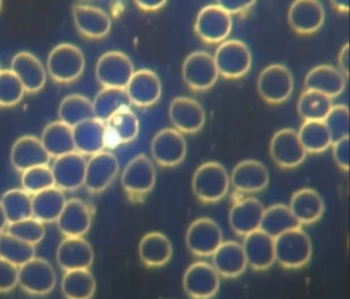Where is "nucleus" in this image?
Here are the masks:
<instances>
[{
    "instance_id": "obj_32",
    "label": "nucleus",
    "mask_w": 350,
    "mask_h": 299,
    "mask_svg": "<svg viewBox=\"0 0 350 299\" xmlns=\"http://www.w3.org/2000/svg\"><path fill=\"white\" fill-rule=\"evenodd\" d=\"M288 208L300 224H310L323 216L325 204L317 190L302 188L293 194Z\"/></svg>"
},
{
    "instance_id": "obj_39",
    "label": "nucleus",
    "mask_w": 350,
    "mask_h": 299,
    "mask_svg": "<svg viewBox=\"0 0 350 299\" xmlns=\"http://www.w3.org/2000/svg\"><path fill=\"white\" fill-rule=\"evenodd\" d=\"M62 292L66 299H92L96 280L89 270H69L62 278Z\"/></svg>"
},
{
    "instance_id": "obj_37",
    "label": "nucleus",
    "mask_w": 350,
    "mask_h": 299,
    "mask_svg": "<svg viewBox=\"0 0 350 299\" xmlns=\"http://www.w3.org/2000/svg\"><path fill=\"white\" fill-rule=\"evenodd\" d=\"M92 104L95 118L106 122L122 108H130L131 101L126 89L104 88L97 94Z\"/></svg>"
},
{
    "instance_id": "obj_42",
    "label": "nucleus",
    "mask_w": 350,
    "mask_h": 299,
    "mask_svg": "<svg viewBox=\"0 0 350 299\" xmlns=\"http://www.w3.org/2000/svg\"><path fill=\"white\" fill-rule=\"evenodd\" d=\"M0 257L20 268L36 257V246L21 241L9 233H0Z\"/></svg>"
},
{
    "instance_id": "obj_47",
    "label": "nucleus",
    "mask_w": 350,
    "mask_h": 299,
    "mask_svg": "<svg viewBox=\"0 0 350 299\" xmlns=\"http://www.w3.org/2000/svg\"><path fill=\"white\" fill-rule=\"evenodd\" d=\"M323 122L329 131L332 143L349 137V110L347 106L342 104L333 105Z\"/></svg>"
},
{
    "instance_id": "obj_3",
    "label": "nucleus",
    "mask_w": 350,
    "mask_h": 299,
    "mask_svg": "<svg viewBox=\"0 0 350 299\" xmlns=\"http://www.w3.org/2000/svg\"><path fill=\"white\" fill-rule=\"evenodd\" d=\"M48 71L57 83L77 81L85 70V59L75 44H61L53 49L48 57Z\"/></svg>"
},
{
    "instance_id": "obj_16",
    "label": "nucleus",
    "mask_w": 350,
    "mask_h": 299,
    "mask_svg": "<svg viewBox=\"0 0 350 299\" xmlns=\"http://www.w3.org/2000/svg\"><path fill=\"white\" fill-rule=\"evenodd\" d=\"M85 157L77 151L57 157L51 168L55 186L63 192L79 190L85 183Z\"/></svg>"
},
{
    "instance_id": "obj_30",
    "label": "nucleus",
    "mask_w": 350,
    "mask_h": 299,
    "mask_svg": "<svg viewBox=\"0 0 350 299\" xmlns=\"http://www.w3.org/2000/svg\"><path fill=\"white\" fill-rule=\"evenodd\" d=\"M75 151L81 155H94L105 148V122L97 118L85 120L72 128Z\"/></svg>"
},
{
    "instance_id": "obj_25",
    "label": "nucleus",
    "mask_w": 350,
    "mask_h": 299,
    "mask_svg": "<svg viewBox=\"0 0 350 299\" xmlns=\"http://www.w3.org/2000/svg\"><path fill=\"white\" fill-rule=\"evenodd\" d=\"M140 130L138 118L131 108H122L105 122V146L114 148L135 140Z\"/></svg>"
},
{
    "instance_id": "obj_11",
    "label": "nucleus",
    "mask_w": 350,
    "mask_h": 299,
    "mask_svg": "<svg viewBox=\"0 0 350 299\" xmlns=\"http://www.w3.org/2000/svg\"><path fill=\"white\" fill-rule=\"evenodd\" d=\"M185 292L193 299H208L218 292L220 276L212 264L198 261L186 270L183 276Z\"/></svg>"
},
{
    "instance_id": "obj_28",
    "label": "nucleus",
    "mask_w": 350,
    "mask_h": 299,
    "mask_svg": "<svg viewBox=\"0 0 350 299\" xmlns=\"http://www.w3.org/2000/svg\"><path fill=\"white\" fill-rule=\"evenodd\" d=\"M57 223L65 237H83L91 229V211L83 200L70 198L66 200Z\"/></svg>"
},
{
    "instance_id": "obj_35",
    "label": "nucleus",
    "mask_w": 350,
    "mask_h": 299,
    "mask_svg": "<svg viewBox=\"0 0 350 299\" xmlns=\"http://www.w3.org/2000/svg\"><path fill=\"white\" fill-rule=\"evenodd\" d=\"M40 141L49 155L55 159L75 151L72 128L62 122L49 124L42 131Z\"/></svg>"
},
{
    "instance_id": "obj_48",
    "label": "nucleus",
    "mask_w": 350,
    "mask_h": 299,
    "mask_svg": "<svg viewBox=\"0 0 350 299\" xmlns=\"http://www.w3.org/2000/svg\"><path fill=\"white\" fill-rule=\"evenodd\" d=\"M19 278V268L0 257V293L16 288Z\"/></svg>"
},
{
    "instance_id": "obj_54",
    "label": "nucleus",
    "mask_w": 350,
    "mask_h": 299,
    "mask_svg": "<svg viewBox=\"0 0 350 299\" xmlns=\"http://www.w3.org/2000/svg\"><path fill=\"white\" fill-rule=\"evenodd\" d=\"M334 8L339 10L340 12H348L349 10V1H333Z\"/></svg>"
},
{
    "instance_id": "obj_14",
    "label": "nucleus",
    "mask_w": 350,
    "mask_h": 299,
    "mask_svg": "<svg viewBox=\"0 0 350 299\" xmlns=\"http://www.w3.org/2000/svg\"><path fill=\"white\" fill-rule=\"evenodd\" d=\"M120 171L118 157L109 151L92 155L85 166V183L89 192H101L112 183Z\"/></svg>"
},
{
    "instance_id": "obj_9",
    "label": "nucleus",
    "mask_w": 350,
    "mask_h": 299,
    "mask_svg": "<svg viewBox=\"0 0 350 299\" xmlns=\"http://www.w3.org/2000/svg\"><path fill=\"white\" fill-rule=\"evenodd\" d=\"M232 29V19L218 5L204 8L198 13L194 30L200 40L208 44H218L226 40Z\"/></svg>"
},
{
    "instance_id": "obj_4",
    "label": "nucleus",
    "mask_w": 350,
    "mask_h": 299,
    "mask_svg": "<svg viewBox=\"0 0 350 299\" xmlns=\"http://www.w3.org/2000/svg\"><path fill=\"white\" fill-rule=\"evenodd\" d=\"M219 75L226 79H239L249 73L252 66V53L245 42L226 40L217 49L214 56Z\"/></svg>"
},
{
    "instance_id": "obj_38",
    "label": "nucleus",
    "mask_w": 350,
    "mask_h": 299,
    "mask_svg": "<svg viewBox=\"0 0 350 299\" xmlns=\"http://www.w3.org/2000/svg\"><path fill=\"white\" fill-rule=\"evenodd\" d=\"M58 114L60 122L71 128L85 120L95 118L91 100L79 94L65 97L59 106Z\"/></svg>"
},
{
    "instance_id": "obj_24",
    "label": "nucleus",
    "mask_w": 350,
    "mask_h": 299,
    "mask_svg": "<svg viewBox=\"0 0 350 299\" xmlns=\"http://www.w3.org/2000/svg\"><path fill=\"white\" fill-rule=\"evenodd\" d=\"M345 79L339 69L331 65H319L307 73L304 91L317 92L333 99L343 93L346 86Z\"/></svg>"
},
{
    "instance_id": "obj_15",
    "label": "nucleus",
    "mask_w": 350,
    "mask_h": 299,
    "mask_svg": "<svg viewBox=\"0 0 350 299\" xmlns=\"http://www.w3.org/2000/svg\"><path fill=\"white\" fill-rule=\"evenodd\" d=\"M272 161L282 168H295L304 161L307 153L303 148L298 133L282 129L272 137L269 146Z\"/></svg>"
},
{
    "instance_id": "obj_46",
    "label": "nucleus",
    "mask_w": 350,
    "mask_h": 299,
    "mask_svg": "<svg viewBox=\"0 0 350 299\" xmlns=\"http://www.w3.org/2000/svg\"><path fill=\"white\" fill-rule=\"evenodd\" d=\"M7 233L21 241L36 246L44 239L46 229L44 223L34 217H30L18 222L10 223Z\"/></svg>"
},
{
    "instance_id": "obj_22",
    "label": "nucleus",
    "mask_w": 350,
    "mask_h": 299,
    "mask_svg": "<svg viewBox=\"0 0 350 299\" xmlns=\"http://www.w3.org/2000/svg\"><path fill=\"white\" fill-rule=\"evenodd\" d=\"M50 161V155L44 149L42 141L36 137L30 135L21 137L12 147V165L22 173L30 168L49 166Z\"/></svg>"
},
{
    "instance_id": "obj_33",
    "label": "nucleus",
    "mask_w": 350,
    "mask_h": 299,
    "mask_svg": "<svg viewBox=\"0 0 350 299\" xmlns=\"http://www.w3.org/2000/svg\"><path fill=\"white\" fill-rule=\"evenodd\" d=\"M66 204L63 190L56 186L38 192L32 196V217L42 223L55 222L58 220Z\"/></svg>"
},
{
    "instance_id": "obj_51",
    "label": "nucleus",
    "mask_w": 350,
    "mask_h": 299,
    "mask_svg": "<svg viewBox=\"0 0 350 299\" xmlns=\"http://www.w3.org/2000/svg\"><path fill=\"white\" fill-rule=\"evenodd\" d=\"M338 64H339V70L343 73L344 77H347L349 75V44H346L340 51Z\"/></svg>"
},
{
    "instance_id": "obj_49",
    "label": "nucleus",
    "mask_w": 350,
    "mask_h": 299,
    "mask_svg": "<svg viewBox=\"0 0 350 299\" xmlns=\"http://www.w3.org/2000/svg\"><path fill=\"white\" fill-rule=\"evenodd\" d=\"M333 144V157L340 169L344 171L349 170V137L332 143Z\"/></svg>"
},
{
    "instance_id": "obj_19",
    "label": "nucleus",
    "mask_w": 350,
    "mask_h": 299,
    "mask_svg": "<svg viewBox=\"0 0 350 299\" xmlns=\"http://www.w3.org/2000/svg\"><path fill=\"white\" fill-rule=\"evenodd\" d=\"M288 20L291 28L297 34H314L323 26L325 11L317 0H297L288 10Z\"/></svg>"
},
{
    "instance_id": "obj_31",
    "label": "nucleus",
    "mask_w": 350,
    "mask_h": 299,
    "mask_svg": "<svg viewBox=\"0 0 350 299\" xmlns=\"http://www.w3.org/2000/svg\"><path fill=\"white\" fill-rule=\"evenodd\" d=\"M212 256L213 266L219 276L225 278L239 276L247 265L243 245L237 242H223Z\"/></svg>"
},
{
    "instance_id": "obj_45",
    "label": "nucleus",
    "mask_w": 350,
    "mask_h": 299,
    "mask_svg": "<svg viewBox=\"0 0 350 299\" xmlns=\"http://www.w3.org/2000/svg\"><path fill=\"white\" fill-rule=\"evenodd\" d=\"M22 186L29 194H36L55 186L52 169L49 166L30 168L22 173Z\"/></svg>"
},
{
    "instance_id": "obj_7",
    "label": "nucleus",
    "mask_w": 350,
    "mask_h": 299,
    "mask_svg": "<svg viewBox=\"0 0 350 299\" xmlns=\"http://www.w3.org/2000/svg\"><path fill=\"white\" fill-rule=\"evenodd\" d=\"M56 283L54 268L44 258H32L19 268L18 285L29 294H49L54 290Z\"/></svg>"
},
{
    "instance_id": "obj_8",
    "label": "nucleus",
    "mask_w": 350,
    "mask_h": 299,
    "mask_svg": "<svg viewBox=\"0 0 350 299\" xmlns=\"http://www.w3.org/2000/svg\"><path fill=\"white\" fill-rule=\"evenodd\" d=\"M182 75L193 91H206L218 81L219 73L212 55L202 51L191 53L184 61Z\"/></svg>"
},
{
    "instance_id": "obj_29",
    "label": "nucleus",
    "mask_w": 350,
    "mask_h": 299,
    "mask_svg": "<svg viewBox=\"0 0 350 299\" xmlns=\"http://www.w3.org/2000/svg\"><path fill=\"white\" fill-rule=\"evenodd\" d=\"M263 212V205L257 198H243L231 208L229 224L234 233L245 237L260 229Z\"/></svg>"
},
{
    "instance_id": "obj_5",
    "label": "nucleus",
    "mask_w": 350,
    "mask_h": 299,
    "mask_svg": "<svg viewBox=\"0 0 350 299\" xmlns=\"http://www.w3.org/2000/svg\"><path fill=\"white\" fill-rule=\"evenodd\" d=\"M258 93L264 101L280 104L288 99L294 90L292 73L284 65L273 64L260 73L257 81Z\"/></svg>"
},
{
    "instance_id": "obj_23",
    "label": "nucleus",
    "mask_w": 350,
    "mask_h": 299,
    "mask_svg": "<svg viewBox=\"0 0 350 299\" xmlns=\"http://www.w3.org/2000/svg\"><path fill=\"white\" fill-rule=\"evenodd\" d=\"M10 70L19 79L27 93H38L46 85V69L31 53H18L12 60Z\"/></svg>"
},
{
    "instance_id": "obj_43",
    "label": "nucleus",
    "mask_w": 350,
    "mask_h": 299,
    "mask_svg": "<svg viewBox=\"0 0 350 299\" xmlns=\"http://www.w3.org/2000/svg\"><path fill=\"white\" fill-rule=\"evenodd\" d=\"M332 107V99L327 96L317 92L304 91L299 98L297 110L304 122H309L325 120Z\"/></svg>"
},
{
    "instance_id": "obj_41",
    "label": "nucleus",
    "mask_w": 350,
    "mask_h": 299,
    "mask_svg": "<svg viewBox=\"0 0 350 299\" xmlns=\"http://www.w3.org/2000/svg\"><path fill=\"white\" fill-rule=\"evenodd\" d=\"M0 202L9 224L32 217V196L24 190H8Z\"/></svg>"
},
{
    "instance_id": "obj_52",
    "label": "nucleus",
    "mask_w": 350,
    "mask_h": 299,
    "mask_svg": "<svg viewBox=\"0 0 350 299\" xmlns=\"http://www.w3.org/2000/svg\"><path fill=\"white\" fill-rule=\"evenodd\" d=\"M167 3L165 0H138L136 1V5L140 8L142 11L154 12L157 10L161 9L163 5Z\"/></svg>"
},
{
    "instance_id": "obj_34",
    "label": "nucleus",
    "mask_w": 350,
    "mask_h": 299,
    "mask_svg": "<svg viewBox=\"0 0 350 299\" xmlns=\"http://www.w3.org/2000/svg\"><path fill=\"white\" fill-rule=\"evenodd\" d=\"M173 254L171 241L167 235L157 231L147 233L139 244V256L148 266H161L167 263Z\"/></svg>"
},
{
    "instance_id": "obj_1",
    "label": "nucleus",
    "mask_w": 350,
    "mask_h": 299,
    "mask_svg": "<svg viewBox=\"0 0 350 299\" xmlns=\"http://www.w3.org/2000/svg\"><path fill=\"white\" fill-rule=\"evenodd\" d=\"M230 185V176L224 166L217 161H208L196 169L192 177L194 196L204 203L222 200Z\"/></svg>"
},
{
    "instance_id": "obj_55",
    "label": "nucleus",
    "mask_w": 350,
    "mask_h": 299,
    "mask_svg": "<svg viewBox=\"0 0 350 299\" xmlns=\"http://www.w3.org/2000/svg\"><path fill=\"white\" fill-rule=\"evenodd\" d=\"M1 7H3V1H0V9H1Z\"/></svg>"
},
{
    "instance_id": "obj_13",
    "label": "nucleus",
    "mask_w": 350,
    "mask_h": 299,
    "mask_svg": "<svg viewBox=\"0 0 350 299\" xmlns=\"http://www.w3.org/2000/svg\"><path fill=\"white\" fill-rule=\"evenodd\" d=\"M222 243L221 227L210 218L193 221L186 233V245L198 256H212Z\"/></svg>"
},
{
    "instance_id": "obj_18",
    "label": "nucleus",
    "mask_w": 350,
    "mask_h": 299,
    "mask_svg": "<svg viewBox=\"0 0 350 299\" xmlns=\"http://www.w3.org/2000/svg\"><path fill=\"white\" fill-rule=\"evenodd\" d=\"M161 79L149 69L135 71L126 87L131 104L138 107L154 105L161 98Z\"/></svg>"
},
{
    "instance_id": "obj_27",
    "label": "nucleus",
    "mask_w": 350,
    "mask_h": 299,
    "mask_svg": "<svg viewBox=\"0 0 350 299\" xmlns=\"http://www.w3.org/2000/svg\"><path fill=\"white\" fill-rule=\"evenodd\" d=\"M73 21L79 34L89 38H102L111 29V19L99 8L77 5L72 9Z\"/></svg>"
},
{
    "instance_id": "obj_53",
    "label": "nucleus",
    "mask_w": 350,
    "mask_h": 299,
    "mask_svg": "<svg viewBox=\"0 0 350 299\" xmlns=\"http://www.w3.org/2000/svg\"><path fill=\"white\" fill-rule=\"evenodd\" d=\"M8 225H9V221H8L7 216H5L3 205H1V202H0V233H3V231H5Z\"/></svg>"
},
{
    "instance_id": "obj_21",
    "label": "nucleus",
    "mask_w": 350,
    "mask_h": 299,
    "mask_svg": "<svg viewBox=\"0 0 350 299\" xmlns=\"http://www.w3.org/2000/svg\"><path fill=\"white\" fill-rule=\"evenodd\" d=\"M57 261L65 272L89 270L94 261L93 247L83 237H66L57 250Z\"/></svg>"
},
{
    "instance_id": "obj_2",
    "label": "nucleus",
    "mask_w": 350,
    "mask_h": 299,
    "mask_svg": "<svg viewBox=\"0 0 350 299\" xmlns=\"http://www.w3.org/2000/svg\"><path fill=\"white\" fill-rule=\"evenodd\" d=\"M274 253L275 261L284 268H301L312 254L310 237L300 227L286 231L274 239Z\"/></svg>"
},
{
    "instance_id": "obj_12",
    "label": "nucleus",
    "mask_w": 350,
    "mask_h": 299,
    "mask_svg": "<svg viewBox=\"0 0 350 299\" xmlns=\"http://www.w3.org/2000/svg\"><path fill=\"white\" fill-rule=\"evenodd\" d=\"M157 181V170L151 159L139 155L131 159L122 175V187L131 196H141L151 192Z\"/></svg>"
},
{
    "instance_id": "obj_36",
    "label": "nucleus",
    "mask_w": 350,
    "mask_h": 299,
    "mask_svg": "<svg viewBox=\"0 0 350 299\" xmlns=\"http://www.w3.org/2000/svg\"><path fill=\"white\" fill-rule=\"evenodd\" d=\"M300 226V223L295 218L288 206L278 204L264 209L259 229L272 239H275L278 235Z\"/></svg>"
},
{
    "instance_id": "obj_40",
    "label": "nucleus",
    "mask_w": 350,
    "mask_h": 299,
    "mask_svg": "<svg viewBox=\"0 0 350 299\" xmlns=\"http://www.w3.org/2000/svg\"><path fill=\"white\" fill-rule=\"evenodd\" d=\"M297 133L307 153H323L332 144L331 136L323 120L304 122Z\"/></svg>"
},
{
    "instance_id": "obj_50",
    "label": "nucleus",
    "mask_w": 350,
    "mask_h": 299,
    "mask_svg": "<svg viewBox=\"0 0 350 299\" xmlns=\"http://www.w3.org/2000/svg\"><path fill=\"white\" fill-rule=\"evenodd\" d=\"M255 5V1H247V0H224V1H219L218 5L222 8L229 15H234V14H241L247 12Z\"/></svg>"
},
{
    "instance_id": "obj_6",
    "label": "nucleus",
    "mask_w": 350,
    "mask_h": 299,
    "mask_svg": "<svg viewBox=\"0 0 350 299\" xmlns=\"http://www.w3.org/2000/svg\"><path fill=\"white\" fill-rule=\"evenodd\" d=\"M134 73L132 60L118 51L102 55L96 65V77L104 88L126 89Z\"/></svg>"
},
{
    "instance_id": "obj_17",
    "label": "nucleus",
    "mask_w": 350,
    "mask_h": 299,
    "mask_svg": "<svg viewBox=\"0 0 350 299\" xmlns=\"http://www.w3.org/2000/svg\"><path fill=\"white\" fill-rule=\"evenodd\" d=\"M169 116L175 130L181 134L198 132L206 122L204 107L192 98L177 97L172 100Z\"/></svg>"
},
{
    "instance_id": "obj_10",
    "label": "nucleus",
    "mask_w": 350,
    "mask_h": 299,
    "mask_svg": "<svg viewBox=\"0 0 350 299\" xmlns=\"http://www.w3.org/2000/svg\"><path fill=\"white\" fill-rule=\"evenodd\" d=\"M187 143L175 129H163L155 134L151 142V155L159 165L175 167L185 159Z\"/></svg>"
},
{
    "instance_id": "obj_44",
    "label": "nucleus",
    "mask_w": 350,
    "mask_h": 299,
    "mask_svg": "<svg viewBox=\"0 0 350 299\" xmlns=\"http://www.w3.org/2000/svg\"><path fill=\"white\" fill-rule=\"evenodd\" d=\"M25 90L11 70H0V106L12 107L23 99Z\"/></svg>"
},
{
    "instance_id": "obj_26",
    "label": "nucleus",
    "mask_w": 350,
    "mask_h": 299,
    "mask_svg": "<svg viewBox=\"0 0 350 299\" xmlns=\"http://www.w3.org/2000/svg\"><path fill=\"white\" fill-rule=\"evenodd\" d=\"M243 249L247 265L253 270H267L275 261L274 239L260 229L245 235Z\"/></svg>"
},
{
    "instance_id": "obj_20",
    "label": "nucleus",
    "mask_w": 350,
    "mask_h": 299,
    "mask_svg": "<svg viewBox=\"0 0 350 299\" xmlns=\"http://www.w3.org/2000/svg\"><path fill=\"white\" fill-rule=\"evenodd\" d=\"M230 184L237 192L243 194L261 192L269 184V172L261 161L245 159L233 169Z\"/></svg>"
}]
</instances>
